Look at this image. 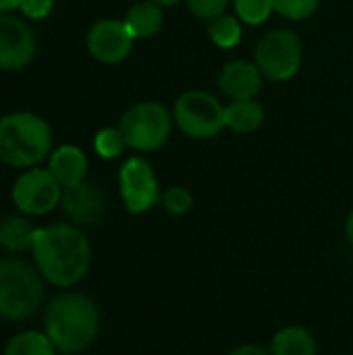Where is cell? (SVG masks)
Segmentation results:
<instances>
[{
	"instance_id": "18",
	"label": "cell",
	"mask_w": 353,
	"mask_h": 355,
	"mask_svg": "<svg viewBox=\"0 0 353 355\" xmlns=\"http://www.w3.org/2000/svg\"><path fill=\"white\" fill-rule=\"evenodd\" d=\"M35 229L25 216H6L0 223V245L10 254L31 252Z\"/></svg>"
},
{
	"instance_id": "4",
	"label": "cell",
	"mask_w": 353,
	"mask_h": 355,
	"mask_svg": "<svg viewBox=\"0 0 353 355\" xmlns=\"http://www.w3.org/2000/svg\"><path fill=\"white\" fill-rule=\"evenodd\" d=\"M44 277L19 258L0 260V318L21 322L44 304Z\"/></svg>"
},
{
	"instance_id": "9",
	"label": "cell",
	"mask_w": 353,
	"mask_h": 355,
	"mask_svg": "<svg viewBox=\"0 0 353 355\" xmlns=\"http://www.w3.org/2000/svg\"><path fill=\"white\" fill-rule=\"evenodd\" d=\"M62 200V187L48 168H27L12 185V202L27 216H44Z\"/></svg>"
},
{
	"instance_id": "8",
	"label": "cell",
	"mask_w": 353,
	"mask_h": 355,
	"mask_svg": "<svg viewBox=\"0 0 353 355\" xmlns=\"http://www.w3.org/2000/svg\"><path fill=\"white\" fill-rule=\"evenodd\" d=\"M119 189L129 214H144L162 202L160 183L146 158L133 156L119 171Z\"/></svg>"
},
{
	"instance_id": "21",
	"label": "cell",
	"mask_w": 353,
	"mask_h": 355,
	"mask_svg": "<svg viewBox=\"0 0 353 355\" xmlns=\"http://www.w3.org/2000/svg\"><path fill=\"white\" fill-rule=\"evenodd\" d=\"M273 12V0H235V17L246 25H262Z\"/></svg>"
},
{
	"instance_id": "7",
	"label": "cell",
	"mask_w": 353,
	"mask_h": 355,
	"mask_svg": "<svg viewBox=\"0 0 353 355\" xmlns=\"http://www.w3.org/2000/svg\"><path fill=\"white\" fill-rule=\"evenodd\" d=\"M254 56L268 81H287L302 67L304 46L295 31L275 29L258 42Z\"/></svg>"
},
{
	"instance_id": "20",
	"label": "cell",
	"mask_w": 353,
	"mask_h": 355,
	"mask_svg": "<svg viewBox=\"0 0 353 355\" xmlns=\"http://www.w3.org/2000/svg\"><path fill=\"white\" fill-rule=\"evenodd\" d=\"M208 33H210V40L214 46L218 48H235L239 42H241V21L235 17V15H221L216 19L210 21V27H208Z\"/></svg>"
},
{
	"instance_id": "1",
	"label": "cell",
	"mask_w": 353,
	"mask_h": 355,
	"mask_svg": "<svg viewBox=\"0 0 353 355\" xmlns=\"http://www.w3.org/2000/svg\"><path fill=\"white\" fill-rule=\"evenodd\" d=\"M31 256L44 281L54 287L81 283L92 266V245L85 233L75 225L35 229Z\"/></svg>"
},
{
	"instance_id": "17",
	"label": "cell",
	"mask_w": 353,
	"mask_h": 355,
	"mask_svg": "<svg viewBox=\"0 0 353 355\" xmlns=\"http://www.w3.org/2000/svg\"><path fill=\"white\" fill-rule=\"evenodd\" d=\"M318 343L304 327H285L270 341V355H316Z\"/></svg>"
},
{
	"instance_id": "10",
	"label": "cell",
	"mask_w": 353,
	"mask_h": 355,
	"mask_svg": "<svg viewBox=\"0 0 353 355\" xmlns=\"http://www.w3.org/2000/svg\"><path fill=\"white\" fill-rule=\"evenodd\" d=\"M135 37L127 29L125 21L119 19H100L92 25L87 33V50L89 54L104 64H117L123 62L131 48Z\"/></svg>"
},
{
	"instance_id": "29",
	"label": "cell",
	"mask_w": 353,
	"mask_h": 355,
	"mask_svg": "<svg viewBox=\"0 0 353 355\" xmlns=\"http://www.w3.org/2000/svg\"><path fill=\"white\" fill-rule=\"evenodd\" d=\"M345 237H347V241L353 245V210L350 212L347 220H345Z\"/></svg>"
},
{
	"instance_id": "2",
	"label": "cell",
	"mask_w": 353,
	"mask_h": 355,
	"mask_svg": "<svg viewBox=\"0 0 353 355\" xmlns=\"http://www.w3.org/2000/svg\"><path fill=\"white\" fill-rule=\"evenodd\" d=\"M44 333L64 355L85 352L100 333L98 306L83 293H62L44 314Z\"/></svg>"
},
{
	"instance_id": "25",
	"label": "cell",
	"mask_w": 353,
	"mask_h": 355,
	"mask_svg": "<svg viewBox=\"0 0 353 355\" xmlns=\"http://www.w3.org/2000/svg\"><path fill=\"white\" fill-rule=\"evenodd\" d=\"M189 10L204 21H212L221 15H225L229 0H187Z\"/></svg>"
},
{
	"instance_id": "11",
	"label": "cell",
	"mask_w": 353,
	"mask_h": 355,
	"mask_svg": "<svg viewBox=\"0 0 353 355\" xmlns=\"http://www.w3.org/2000/svg\"><path fill=\"white\" fill-rule=\"evenodd\" d=\"M35 56V37L31 27L10 15H0V69L21 71Z\"/></svg>"
},
{
	"instance_id": "3",
	"label": "cell",
	"mask_w": 353,
	"mask_h": 355,
	"mask_svg": "<svg viewBox=\"0 0 353 355\" xmlns=\"http://www.w3.org/2000/svg\"><path fill=\"white\" fill-rule=\"evenodd\" d=\"M52 150L48 123L33 112H10L0 119V162L17 168L40 164Z\"/></svg>"
},
{
	"instance_id": "13",
	"label": "cell",
	"mask_w": 353,
	"mask_h": 355,
	"mask_svg": "<svg viewBox=\"0 0 353 355\" xmlns=\"http://www.w3.org/2000/svg\"><path fill=\"white\" fill-rule=\"evenodd\" d=\"M264 79L256 62L231 60L218 73V87L231 100H256L264 87Z\"/></svg>"
},
{
	"instance_id": "27",
	"label": "cell",
	"mask_w": 353,
	"mask_h": 355,
	"mask_svg": "<svg viewBox=\"0 0 353 355\" xmlns=\"http://www.w3.org/2000/svg\"><path fill=\"white\" fill-rule=\"evenodd\" d=\"M229 355H270V352H268V349H264V347H260V345H252V343H248V345H241V347L233 349Z\"/></svg>"
},
{
	"instance_id": "22",
	"label": "cell",
	"mask_w": 353,
	"mask_h": 355,
	"mask_svg": "<svg viewBox=\"0 0 353 355\" xmlns=\"http://www.w3.org/2000/svg\"><path fill=\"white\" fill-rule=\"evenodd\" d=\"M125 148H127V144H125L119 127H104L94 137V150L104 160H112V158L121 156Z\"/></svg>"
},
{
	"instance_id": "12",
	"label": "cell",
	"mask_w": 353,
	"mask_h": 355,
	"mask_svg": "<svg viewBox=\"0 0 353 355\" xmlns=\"http://www.w3.org/2000/svg\"><path fill=\"white\" fill-rule=\"evenodd\" d=\"M62 212L75 227H92L102 220L108 208L104 189L96 183L83 181L79 185L62 189Z\"/></svg>"
},
{
	"instance_id": "23",
	"label": "cell",
	"mask_w": 353,
	"mask_h": 355,
	"mask_svg": "<svg viewBox=\"0 0 353 355\" xmlns=\"http://www.w3.org/2000/svg\"><path fill=\"white\" fill-rule=\"evenodd\" d=\"M273 4L275 12H279L281 17L289 21H304L318 10L320 0H273Z\"/></svg>"
},
{
	"instance_id": "16",
	"label": "cell",
	"mask_w": 353,
	"mask_h": 355,
	"mask_svg": "<svg viewBox=\"0 0 353 355\" xmlns=\"http://www.w3.org/2000/svg\"><path fill=\"white\" fill-rule=\"evenodd\" d=\"M264 123V108L256 100H231L225 106V125L235 133H254Z\"/></svg>"
},
{
	"instance_id": "26",
	"label": "cell",
	"mask_w": 353,
	"mask_h": 355,
	"mask_svg": "<svg viewBox=\"0 0 353 355\" xmlns=\"http://www.w3.org/2000/svg\"><path fill=\"white\" fill-rule=\"evenodd\" d=\"M52 6H54V0H21L19 2L21 12L29 19H35V21L48 17Z\"/></svg>"
},
{
	"instance_id": "14",
	"label": "cell",
	"mask_w": 353,
	"mask_h": 355,
	"mask_svg": "<svg viewBox=\"0 0 353 355\" xmlns=\"http://www.w3.org/2000/svg\"><path fill=\"white\" fill-rule=\"evenodd\" d=\"M48 171L54 175V179L60 183L62 189L79 185L87 177V158L81 148L64 144L56 148L50 156Z\"/></svg>"
},
{
	"instance_id": "28",
	"label": "cell",
	"mask_w": 353,
	"mask_h": 355,
	"mask_svg": "<svg viewBox=\"0 0 353 355\" xmlns=\"http://www.w3.org/2000/svg\"><path fill=\"white\" fill-rule=\"evenodd\" d=\"M21 0H0V15H8L10 10L19 8Z\"/></svg>"
},
{
	"instance_id": "15",
	"label": "cell",
	"mask_w": 353,
	"mask_h": 355,
	"mask_svg": "<svg viewBox=\"0 0 353 355\" xmlns=\"http://www.w3.org/2000/svg\"><path fill=\"white\" fill-rule=\"evenodd\" d=\"M123 21L135 40L154 37L156 33H160V29L164 25L162 6H158L150 0H141L127 10V17Z\"/></svg>"
},
{
	"instance_id": "5",
	"label": "cell",
	"mask_w": 353,
	"mask_h": 355,
	"mask_svg": "<svg viewBox=\"0 0 353 355\" xmlns=\"http://www.w3.org/2000/svg\"><path fill=\"white\" fill-rule=\"evenodd\" d=\"M119 129L129 150L148 154L160 150L173 131V114L166 110L164 104L156 100H146L131 106L121 123Z\"/></svg>"
},
{
	"instance_id": "19",
	"label": "cell",
	"mask_w": 353,
	"mask_h": 355,
	"mask_svg": "<svg viewBox=\"0 0 353 355\" xmlns=\"http://www.w3.org/2000/svg\"><path fill=\"white\" fill-rule=\"evenodd\" d=\"M4 355H56V347L46 333L25 331L6 341Z\"/></svg>"
},
{
	"instance_id": "24",
	"label": "cell",
	"mask_w": 353,
	"mask_h": 355,
	"mask_svg": "<svg viewBox=\"0 0 353 355\" xmlns=\"http://www.w3.org/2000/svg\"><path fill=\"white\" fill-rule=\"evenodd\" d=\"M162 204L166 208V212L175 214V216H183L191 210L193 206V196L189 189L185 187H171L169 191L162 193Z\"/></svg>"
},
{
	"instance_id": "30",
	"label": "cell",
	"mask_w": 353,
	"mask_h": 355,
	"mask_svg": "<svg viewBox=\"0 0 353 355\" xmlns=\"http://www.w3.org/2000/svg\"><path fill=\"white\" fill-rule=\"evenodd\" d=\"M150 2H154V4H158V6H175V4H179L181 0H150Z\"/></svg>"
},
{
	"instance_id": "6",
	"label": "cell",
	"mask_w": 353,
	"mask_h": 355,
	"mask_svg": "<svg viewBox=\"0 0 353 355\" xmlns=\"http://www.w3.org/2000/svg\"><path fill=\"white\" fill-rule=\"evenodd\" d=\"M173 121L193 139H212L227 129L225 106L212 94L202 89H189L175 100Z\"/></svg>"
}]
</instances>
